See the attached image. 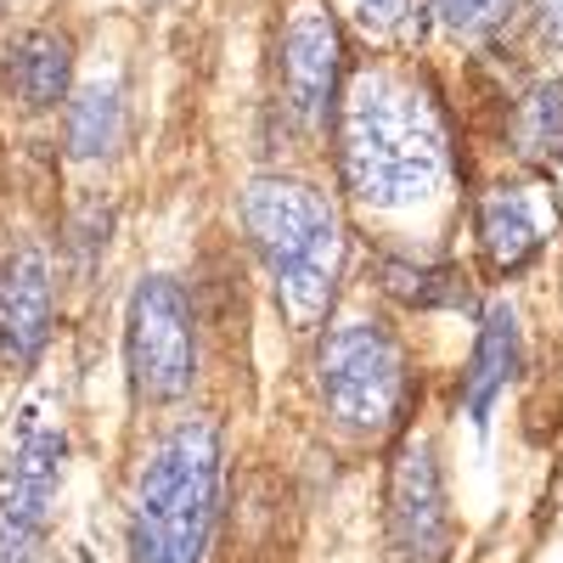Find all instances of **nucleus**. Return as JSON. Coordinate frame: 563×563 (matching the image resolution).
<instances>
[{
	"instance_id": "10",
	"label": "nucleus",
	"mask_w": 563,
	"mask_h": 563,
	"mask_svg": "<svg viewBox=\"0 0 563 563\" xmlns=\"http://www.w3.org/2000/svg\"><path fill=\"white\" fill-rule=\"evenodd\" d=\"M519 366H525L519 316H512V305H490L485 327H479V344H474V361L462 372V406H467V422H474L479 434L490 422V400L519 378Z\"/></svg>"
},
{
	"instance_id": "14",
	"label": "nucleus",
	"mask_w": 563,
	"mask_h": 563,
	"mask_svg": "<svg viewBox=\"0 0 563 563\" xmlns=\"http://www.w3.org/2000/svg\"><path fill=\"white\" fill-rule=\"evenodd\" d=\"M384 288L406 305H422V310H467L474 305V288H467V276L451 271V265H400V260H384Z\"/></svg>"
},
{
	"instance_id": "5",
	"label": "nucleus",
	"mask_w": 563,
	"mask_h": 563,
	"mask_svg": "<svg viewBox=\"0 0 563 563\" xmlns=\"http://www.w3.org/2000/svg\"><path fill=\"white\" fill-rule=\"evenodd\" d=\"M124 361H130V384L141 400H180L192 389L198 333H192V305H186L175 276H147L130 294Z\"/></svg>"
},
{
	"instance_id": "15",
	"label": "nucleus",
	"mask_w": 563,
	"mask_h": 563,
	"mask_svg": "<svg viewBox=\"0 0 563 563\" xmlns=\"http://www.w3.org/2000/svg\"><path fill=\"white\" fill-rule=\"evenodd\" d=\"M519 147L541 164L563 158V79H541L519 108Z\"/></svg>"
},
{
	"instance_id": "2",
	"label": "nucleus",
	"mask_w": 563,
	"mask_h": 563,
	"mask_svg": "<svg viewBox=\"0 0 563 563\" xmlns=\"http://www.w3.org/2000/svg\"><path fill=\"white\" fill-rule=\"evenodd\" d=\"M243 225L271 271L276 305L288 327L310 333L333 310L339 271H344V225L321 192L288 175H260L243 192Z\"/></svg>"
},
{
	"instance_id": "7",
	"label": "nucleus",
	"mask_w": 563,
	"mask_h": 563,
	"mask_svg": "<svg viewBox=\"0 0 563 563\" xmlns=\"http://www.w3.org/2000/svg\"><path fill=\"white\" fill-rule=\"evenodd\" d=\"M63 485V434L29 429L0 467V563H34Z\"/></svg>"
},
{
	"instance_id": "1",
	"label": "nucleus",
	"mask_w": 563,
	"mask_h": 563,
	"mask_svg": "<svg viewBox=\"0 0 563 563\" xmlns=\"http://www.w3.org/2000/svg\"><path fill=\"white\" fill-rule=\"evenodd\" d=\"M339 164L350 192L372 209H411L445 175L434 108L389 74H361L339 113Z\"/></svg>"
},
{
	"instance_id": "12",
	"label": "nucleus",
	"mask_w": 563,
	"mask_h": 563,
	"mask_svg": "<svg viewBox=\"0 0 563 563\" xmlns=\"http://www.w3.org/2000/svg\"><path fill=\"white\" fill-rule=\"evenodd\" d=\"M479 249L501 276L530 265V254L541 249V220L525 186H496L479 198Z\"/></svg>"
},
{
	"instance_id": "9",
	"label": "nucleus",
	"mask_w": 563,
	"mask_h": 563,
	"mask_svg": "<svg viewBox=\"0 0 563 563\" xmlns=\"http://www.w3.org/2000/svg\"><path fill=\"white\" fill-rule=\"evenodd\" d=\"M52 333V260L40 243H23L0 260V355L29 366Z\"/></svg>"
},
{
	"instance_id": "8",
	"label": "nucleus",
	"mask_w": 563,
	"mask_h": 563,
	"mask_svg": "<svg viewBox=\"0 0 563 563\" xmlns=\"http://www.w3.org/2000/svg\"><path fill=\"white\" fill-rule=\"evenodd\" d=\"M339 57H344V40H339L333 12L299 7L288 18V29H282V85H288V108L305 124H321L327 108H333Z\"/></svg>"
},
{
	"instance_id": "11",
	"label": "nucleus",
	"mask_w": 563,
	"mask_h": 563,
	"mask_svg": "<svg viewBox=\"0 0 563 563\" xmlns=\"http://www.w3.org/2000/svg\"><path fill=\"white\" fill-rule=\"evenodd\" d=\"M68 79H74V40L57 34V29H29L12 57H7V90L29 108V113H45L68 97Z\"/></svg>"
},
{
	"instance_id": "3",
	"label": "nucleus",
	"mask_w": 563,
	"mask_h": 563,
	"mask_svg": "<svg viewBox=\"0 0 563 563\" xmlns=\"http://www.w3.org/2000/svg\"><path fill=\"white\" fill-rule=\"evenodd\" d=\"M220 519V434L209 417H186L153 440L135 479L130 552L135 563H203Z\"/></svg>"
},
{
	"instance_id": "16",
	"label": "nucleus",
	"mask_w": 563,
	"mask_h": 563,
	"mask_svg": "<svg viewBox=\"0 0 563 563\" xmlns=\"http://www.w3.org/2000/svg\"><path fill=\"white\" fill-rule=\"evenodd\" d=\"M507 7H512V0H434L440 23L456 29V34H490L507 18Z\"/></svg>"
},
{
	"instance_id": "17",
	"label": "nucleus",
	"mask_w": 563,
	"mask_h": 563,
	"mask_svg": "<svg viewBox=\"0 0 563 563\" xmlns=\"http://www.w3.org/2000/svg\"><path fill=\"white\" fill-rule=\"evenodd\" d=\"M355 18L366 34H406L411 29V0H355Z\"/></svg>"
},
{
	"instance_id": "13",
	"label": "nucleus",
	"mask_w": 563,
	"mask_h": 563,
	"mask_svg": "<svg viewBox=\"0 0 563 563\" xmlns=\"http://www.w3.org/2000/svg\"><path fill=\"white\" fill-rule=\"evenodd\" d=\"M124 141V97L119 85H85L68 102V153L74 158H108Z\"/></svg>"
},
{
	"instance_id": "4",
	"label": "nucleus",
	"mask_w": 563,
	"mask_h": 563,
	"mask_svg": "<svg viewBox=\"0 0 563 563\" xmlns=\"http://www.w3.org/2000/svg\"><path fill=\"white\" fill-rule=\"evenodd\" d=\"M321 395L344 429L355 434H384L400 422L406 395H411V372L400 344L384 333L378 321H344L327 333L321 344Z\"/></svg>"
},
{
	"instance_id": "6",
	"label": "nucleus",
	"mask_w": 563,
	"mask_h": 563,
	"mask_svg": "<svg viewBox=\"0 0 563 563\" xmlns=\"http://www.w3.org/2000/svg\"><path fill=\"white\" fill-rule=\"evenodd\" d=\"M451 512L429 440H406L389 467V563H445Z\"/></svg>"
},
{
	"instance_id": "18",
	"label": "nucleus",
	"mask_w": 563,
	"mask_h": 563,
	"mask_svg": "<svg viewBox=\"0 0 563 563\" xmlns=\"http://www.w3.org/2000/svg\"><path fill=\"white\" fill-rule=\"evenodd\" d=\"M536 23H541V34L563 52V0H536Z\"/></svg>"
}]
</instances>
